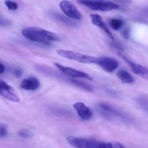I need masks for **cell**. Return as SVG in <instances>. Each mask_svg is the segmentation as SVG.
Segmentation results:
<instances>
[{"label":"cell","mask_w":148,"mask_h":148,"mask_svg":"<svg viewBox=\"0 0 148 148\" xmlns=\"http://www.w3.org/2000/svg\"><path fill=\"white\" fill-rule=\"evenodd\" d=\"M23 36L27 40L49 46L51 42L59 41L60 38L56 33L49 30L35 27H29L22 30Z\"/></svg>","instance_id":"6da1fadb"},{"label":"cell","mask_w":148,"mask_h":148,"mask_svg":"<svg viewBox=\"0 0 148 148\" xmlns=\"http://www.w3.org/2000/svg\"><path fill=\"white\" fill-rule=\"evenodd\" d=\"M68 143L75 148H111V143H103L94 139H86L70 136L66 138Z\"/></svg>","instance_id":"7a4b0ae2"},{"label":"cell","mask_w":148,"mask_h":148,"mask_svg":"<svg viewBox=\"0 0 148 148\" xmlns=\"http://www.w3.org/2000/svg\"><path fill=\"white\" fill-rule=\"evenodd\" d=\"M56 52L60 56L70 59V60L76 61V62H80V63L95 64H97L98 57H95V56H90V55L84 54V53L70 50H64V49H59Z\"/></svg>","instance_id":"3957f363"},{"label":"cell","mask_w":148,"mask_h":148,"mask_svg":"<svg viewBox=\"0 0 148 148\" xmlns=\"http://www.w3.org/2000/svg\"><path fill=\"white\" fill-rule=\"evenodd\" d=\"M79 4L86 6L87 7L94 11L107 12L111 10H117L119 8L118 4L114 2L108 1H90V0H83L79 1Z\"/></svg>","instance_id":"277c9868"},{"label":"cell","mask_w":148,"mask_h":148,"mask_svg":"<svg viewBox=\"0 0 148 148\" xmlns=\"http://www.w3.org/2000/svg\"><path fill=\"white\" fill-rule=\"evenodd\" d=\"M53 64L62 72V73H63L64 75L70 77V79H85L91 81L93 79L92 77L88 75V73H86V72L77 70V69L69 67V66H64V65L59 63Z\"/></svg>","instance_id":"5b68a950"},{"label":"cell","mask_w":148,"mask_h":148,"mask_svg":"<svg viewBox=\"0 0 148 148\" xmlns=\"http://www.w3.org/2000/svg\"><path fill=\"white\" fill-rule=\"evenodd\" d=\"M59 7L65 16L70 19L79 20L82 19V14L77 10L76 6L69 1H62L59 3Z\"/></svg>","instance_id":"8992f818"},{"label":"cell","mask_w":148,"mask_h":148,"mask_svg":"<svg viewBox=\"0 0 148 148\" xmlns=\"http://www.w3.org/2000/svg\"><path fill=\"white\" fill-rule=\"evenodd\" d=\"M0 95L8 101L18 103L20 101L18 95L15 90L10 85L0 79Z\"/></svg>","instance_id":"52a82bcc"},{"label":"cell","mask_w":148,"mask_h":148,"mask_svg":"<svg viewBox=\"0 0 148 148\" xmlns=\"http://www.w3.org/2000/svg\"><path fill=\"white\" fill-rule=\"evenodd\" d=\"M104 71L107 72H113L118 68L119 62L115 59L108 56L98 57L97 64Z\"/></svg>","instance_id":"ba28073f"},{"label":"cell","mask_w":148,"mask_h":148,"mask_svg":"<svg viewBox=\"0 0 148 148\" xmlns=\"http://www.w3.org/2000/svg\"><path fill=\"white\" fill-rule=\"evenodd\" d=\"M98 111L104 118L108 120L115 119L116 118H121L123 116L120 114L119 111L113 108L111 106L106 103H100L98 105Z\"/></svg>","instance_id":"9c48e42d"},{"label":"cell","mask_w":148,"mask_h":148,"mask_svg":"<svg viewBox=\"0 0 148 148\" xmlns=\"http://www.w3.org/2000/svg\"><path fill=\"white\" fill-rule=\"evenodd\" d=\"M73 107L75 111H76V112L77 113V115L84 121L90 120L93 116V112H92V110L83 103H75L73 105Z\"/></svg>","instance_id":"30bf717a"},{"label":"cell","mask_w":148,"mask_h":148,"mask_svg":"<svg viewBox=\"0 0 148 148\" xmlns=\"http://www.w3.org/2000/svg\"><path fill=\"white\" fill-rule=\"evenodd\" d=\"M120 56L127 62V64H129V66L131 67L132 70L133 71V72L137 75H140V76L143 77V78H145V79H147L148 77V71L147 68L145 66H143V65H140L139 64L135 63L133 61H132L131 59L127 58V56H125L124 55H123L122 53H120Z\"/></svg>","instance_id":"8fae6325"},{"label":"cell","mask_w":148,"mask_h":148,"mask_svg":"<svg viewBox=\"0 0 148 148\" xmlns=\"http://www.w3.org/2000/svg\"><path fill=\"white\" fill-rule=\"evenodd\" d=\"M90 17L91 19V22H92V23L94 25L97 26V27H98L99 28H101V30H103V31L106 33L107 36H108L111 40H114V36H113V34L111 33V32L110 31L108 26L106 25L105 22L103 20L102 17H101L100 14H95V13H94V14H90Z\"/></svg>","instance_id":"7c38bea8"},{"label":"cell","mask_w":148,"mask_h":148,"mask_svg":"<svg viewBox=\"0 0 148 148\" xmlns=\"http://www.w3.org/2000/svg\"><path fill=\"white\" fill-rule=\"evenodd\" d=\"M40 86V81L35 77H30L23 79L20 83V88L25 90H36Z\"/></svg>","instance_id":"4fadbf2b"},{"label":"cell","mask_w":148,"mask_h":148,"mask_svg":"<svg viewBox=\"0 0 148 148\" xmlns=\"http://www.w3.org/2000/svg\"><path fill=\"white\" fill-rule=\"evenodd\" d=\"M117 77L122 82L126 84H131L134 82V77L127 71L121 69L117 72Z\"/></svg>","instance_id":"5bb4252c"},{"label":"cell","mask_w":148,"mask_h":148,"mask_svg":"<svg viewBox=\"0 0 148 148\" xmlns=\"http://www.w3.org/2000/svg\"><path fill=\"white\" fill-rule=\"evenodd\" d=\"M69 82H72L74 85H76V86L82 88V90L88 91V92H92L93 91V89H92V87L90 85H88V83H86V82H84L80 80H77V79H69Z\"/></svg>","instance_id":"9a60e30c"},{"label":"cell","mask_w":148,"mask_h":148,"mask_svg":"<svg viewBox=\"0 0 148 148\" xmlns=\"http://www.w3.org/2000/svg\"><path fill=\"white\" fill-rule=\"evenodd\" d=\"M53 17H54L56 19H57L58 20L62 22V23H64V24L66 25H71V26L75 25V23H74L73 21H72L70 19L67 18V17H66V16H64L62 15V14H59V13H54V14H53Z\"/></svg>","instance_id":"2e32d148"},{"label":"cell","mask_w":148,"mask_h":148,"mask_svg":"<svg viewBox=\"0 0 148 148\" xmlns=\"http://www.w3.org/2000/svg\"><path fill=\"white\" fill-rule=\"evenodd\" d=\"M110 25L112 27L114 30H119L122 27L123 24H124V22L121 19L119 18H112L111 19L109 22Z\"/></svg>","instance_id":"e0dca14e"},{"label":"cell","mask_w":148,"mask_h":148,"mask_svg":"<svg viewBox=\"0 0 148 148\" xmlns=\"http://www.w3.org/2000/svg\"><path fill=\"white\" fill-rule=\"evenodd\" d=\"M4 4H5L7 9L10 10L14 11V10H17V8H18V4H17V3L15 2V1H10V0H9V1H4Z\"/></svg>","instance_id":"ac0fdd59"},{"label":"cell","mask_w":148,"mask_h":148,"mask_svg":"<svg viewBox=\"0 0 148 148\" xmlns=\"http://www.w3.org/2000/svg\"><path fill=\"white\" fill-rule=\"evenodd\" d=\"M18 134L20 137H23V138H29V137H30L32 136L30 132H29L28 130H21V131L19 132Z\"/></svg>","instance_id":"d6986e66"},{"label":"cell","mask_w":148,"mask_h":148,"mask_svg":"<svg viewBox=\"0 0 148 148\" xmlns=\"http://www.w3.org/2000/svg\"><path fill=\"white\" fill-rule=\"evenodd\" d=\"M7 135V129L4 124H0V138H4Z\"/></svg>","instance_id":"ffe728a7"},{"label":"cell","mask_w":148,"mask_h":148,"mask_svg":"<svg viewBox=\"0 0 148 148\" xmlns=\"http://www.w3.org/2000/svg\"><path fill=\"white\" fill-rule=\"evenodd\" d=\"M22 74H23V72H22V70L20 69H16L14 70V76L17 77H20L22 76Z\"/></svg>","instance_id":"44dd1931"},{"label":"cell","mask_w":148,"mask_h":148,"mask_svg":"<svg viewBox=\"0 0 148 148\" xmlns=\"http://www.w3.org/2000/svg\"><path fill=\"white\" fill-rule=\"evenodd\" d=\"M111 148H126L121 143H111Z\"/></svg>","instance_id":"7402d4cb"},{"label":"cell","mask_w":148,"mask_h":148,"mask_svg":"<svg viewBox=\"0 0 148 148\" xmlns=\"http://www.w3.org/2000/svg\"><path fill=\"white\" fill-rule=\"evenodd\" d=\"M123 36H124V38L126 39H128L129 38V36H130V33H129V30L127 28H124V31L122 33Z\"/></svg>","instance_id":"603a6c76"},{"label":"cell","mask_w":148,"mask_h":148,"mask_svg":"<svg viewBox=\"0 0 148 148\" xmlns=\"http://www.w3.org/2000/svg\"><path fill=\"white\" fill-rule=\"evenodd\" d=\"M10 24V22L7 20H3V19H0V25H8Z\"/></svg>","instance_id":"cb8c5ba5"},{"label":"cell","mask_w":148,"mask_h":148,"mask_svg":"<svg viewBox=\"0 0 148 148\" xmlns=\"http://www.w3.org/2000/svg\"><path fill=\"white\" fill-rule=\"evenodd\" d=\"M5 66L4 65V64H2L1 62H0V75L1 74H3L4 72H5Z\"/></svg>","instance_id":"d4e9b609"}]
</instances>
